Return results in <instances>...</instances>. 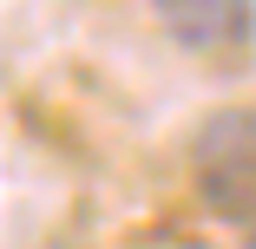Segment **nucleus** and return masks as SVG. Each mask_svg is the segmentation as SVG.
Masks as SVG:
<instances>
[{
	"mask_svg": "<svg viewBox=\"0 0 256 249\" xmlns=\"http://www.w3.org/2000/svg\"><path fill=\"white\" fill-rule=\"evenodd\" d=\"M190 177L197 197L224 223H256V105L210 112L190 144Z\"/></svg>",
	"mask_w": 256,
	"mask_h": 249,
	"instance_id": "f257e3e1",
	"label": "nucleus"
},
{
	"mask_svg": "<svg viewBox=\"0 0 256 249\" xmlns=\"http://www.w3.org/2000/svg\"><path fill=\"white\" fill-rule=\"evenodd\" d=\"M151 13L184 53H236L256 39V0H151Z\"/></svg>",
	"mask_w": 256,
	"mask_h": 249,
	"instance_id": "f03ea898",
	"label": "nucleus"
},
{
	"mask_svg": "<svg viewBox=\"0 0 256 249\" xmlns=\"http://www.w3.org/2000/svg\"><path fill=\"white\" fill-rule=\"evenodd\" d=\"M250 249H256V243H250Z\"/></svg>",
	"mask_w": 256,
	"mask_h": 249,
	"instance_id": "7ed1b4c3",
	"label": "nucleus"
}]
</instances>
